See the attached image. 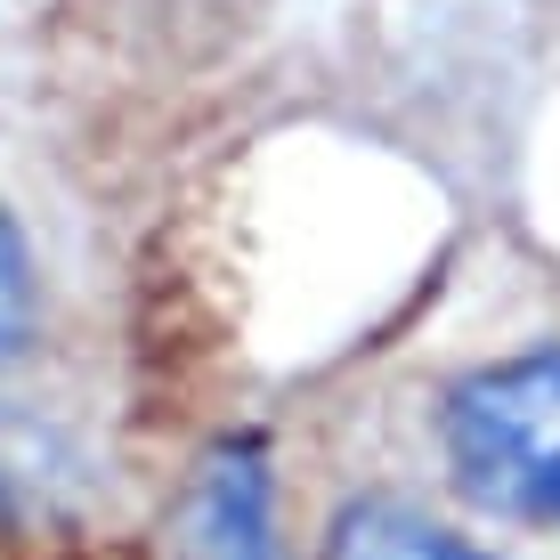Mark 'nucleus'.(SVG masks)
Wrapping results in <instances>:
<instances>
[{
  "label": "nucleus",
  "mask_w": 560,
  "mask_h": 560,
  "mask_svg": "<svg viewBox=\"0 0 560 560\" xmlns=\"http://www.w3.org/2000/svg\"><path fill=\"white\" fill-rule=\"evenodd\" d=\"M431 447L479 512L560 528V350L463 365L431 398Z\"/></svg>",
  "instance_id": "1"
},
{
  "label": "nucleus",
  "mask_w": 560,
  "mask_h": 560,
  "mask_svg": "<svg viewBox=\"0 0 560 560\" xmlns=\"http://www.w3.org/2000/svg\"><path fill=\"white\" fill-rule=\"evenodd\" d=\"M187 552L196 560H293L277 520V471L253 439H220L187 488Z\"/></svg>",
  "instance_id": "2"
},
{
  "label": "nucleus",
  "mask_w": 560,
  "mask_h": 560,
  "mask_svg": "<svg viewBox=\"0 0 560 560\" xmlns=\"http://www.w3.org/2000/svg\"><path fill=\"white\" fill-rule=\"evenodd\" d=\"M317 560H504V552L471 545L463 528L431 520L407 495H350L317 528Z\"/></svg>",
  "instance_id": "3"
},
{
  "label": "nucleus",
  "mask_w": 560,
  "mask_h": 560,
  "mask_svg": "<svg viewBox=\"0 0 560 560\" xmlns=\"http://www.w3.org/2000/svg\"><path fill=\"white\" fill-rule=\"evenodd\" d=\"M33 253L16 236V220L0 211V365H16V350L33 341Z\"/></svg>",
  "instance_id": "4"
}]
</instances>
